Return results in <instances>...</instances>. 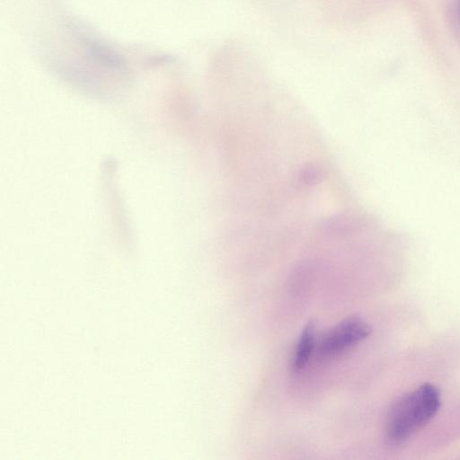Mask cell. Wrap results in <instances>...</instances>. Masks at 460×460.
<instances>
[{"instance_id": "6da1fadb", "label": "cell", "mask_w": 460, "mask_h": 460, "mask_svg": "<svg viewBox=\"0 0 460 460\" xmlns=\"http://www.w3.org/2000/svg\"><path fill=\"white\" fill-rule=\"evenodd\" d=\"M441 404L439 390L425 383L402 394L388 411L385 437L390 446L407 442L438 413Z\"/></svg>"}, {"instance_id": "7a4b0ae2", "label": "cell", "mask_w": 460, "mask_h": 460, "mask_svg": "<svg viewBox=\"0 0 460 460\" xmlns=\"http://www.w3.org/2000/svg\"><path fill=\"white\" fill-rule=\"evenodd\" d=\"M371 332L369 324L358 316H349L328 331L317 345L321 358H332L352 349Z\"/></svg>"}, {"instance_id": "3957f363", "label": "cell", "mask_w": 460, "mask_h": 460, "mask_svg": "<svg viewBox=\"0 0 460 460\" xmlns=\"http://www.w3.org/2000/svg\"><path fill=\"white\" fill-rule=\"evenodd\" d=\"M315 330L314 321H310L305 325L295 349L293 359L295 370H301L307 364L315 345Z\"/></svg>"}, {"instance_id": "277c9868", "label": "cell", "mask_w": 460, "mask_h": 460, "mask_svg": "<svg viewBox=\"0 0 460 460\" xmlns=\"http://www.w3.org/2000/svg\"><path fill=\"white\" fill-rule=\"evenodd\" d=\"M321 172L313 165L306 166L300 172V182L305 186H310L319 181Z\"/></svg>"}]
</instances>
